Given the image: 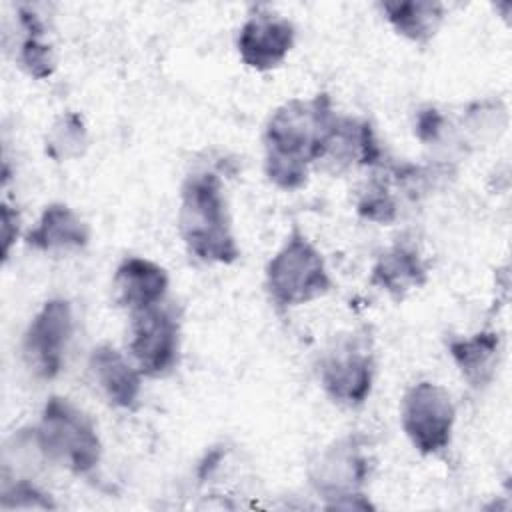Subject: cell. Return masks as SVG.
<instances>
[{
  "label": "cell",
  "instance_id": "5",
  "mask_svg": "<svg viewBox=\"0 0 512 512\" xmlns=\"http://www.w3.org/2000/svg\"><path fill=\"white\" fill-rule=\"evenodd\" d=\"M372 462L360 436L348 434L322 448L308 466V480L330 510H370L364 486Z\"/></svg>",
  "mask_w": 512,
  "mask_h": 512
},
{
  "label": "cell",
  "instance_id": "6",
  "mask_svg": "<svg viewBox=\"0 0 512 512\" xmlns=\"http://www.w3.org/2000/svg\"><path fill=\"white\" fill-rule=\"evenodd\" d=\"M374 376L376 356L366 332L336 336L320 358V386L338 406H362L372 392Z\"/></svg>",
  "mask_w": 512,
  "mask_h": 512
},
{
  "label": "cell",
  "instance_id": "22",
  "mask_svg": "<svg viewBox=\"0 0 512 512\" xmlns=\"http://www.w3.org/2000/svg\"><path fill=\"white\" fill-rule=\"evenodd\" d=\"M446 126H448V118L438 108L428 106L416 114L414 134L424 144H436L444 136Z\"/></svg>",
  "mask_w": 512,
  "mask_h": 512
},
{
  "label": "cell",
  "instance_id": "3",
  "mask_svg": "<svg viewBox=\"0 0 512 512\" xmlns=\"http://www.w3.org/2000/svg\"><path fill=\"white\" fill-rule=\"evenodd\" d=\"M30 430L42 458L74 476H88L100 464L102 442L96 424L64 396H50Z\"/></svg>",
  "mask_w": 512,
  "mask_h": 512
},
{
  "label": "cell",
  "instance_id": "23",
  "mask_svg": "<svg viewBox=\"0 0 512 512\" xmlns=\"http://www.w3.org/2000/svg\"><path fill=\"white\" fill-rule=\"evenodd\" d=\"M2 258L8 260V254H10V246L14 244V240L18 238V224H20V218H18V212L12 210L8 204H2Z\"/></svg>",
  "mask_w": 512,
  "mask_h": 512
},
{
  "label": "cell",
  "instance_id": "9",
  "mask_svg": "<svg viewBox=\"0 0 512 512\" xmlns=\"http://www.w3.org/2000/svg\"><path fill=\"white\" fill-rule=\"evenodd\" d=\"M72 334V304L64 298L46 300L30 318L22 336V358L28 370L42 380L56 378L64 368Z\"/></svg>",
  "mask_w": 512,
  "mask_h": 512
},
{
  "label": "cell",
  "instance_id": "17",
  "mask_svg": "<svg viewBox=\"0 0 512 512\" xmlns=\"http://www.w3.org/2000/svg\"><path fill=\"white\" fill-rule=\"evenodd\" d=\"M378 8L396 34L420 46L438 34L446 18L444 4L432 0H388L380 2Z\"/></svg>",
  "mask_w": 512,
  "mask_h": 512
},
{
  "label": "cell",
  "instance_id": "13",
  "mask_svg": "<svg viewBox=\"0 0 512 512\" xmlns=\"http://www.w3.org/2000/svg\"><path fill=\"white\" fill-rule=\"evenodd\" d=\"M88 370L110 406L120 410H134L138 406L144 376L130 356L102 342L90 352Z\"/></svg>",
  "mask_w": 512,
  "mask_h": 512
},
{
  "label": "cell",
  "instance_id": "14",
  "mask_svg": "<svg viewBox=\"0 0 512 512\" xmlns=\"http://www.w3.org/2000/svg\"><path fill=\"white\" fill-rule=\"evenodd\" d=\"M426 282L428 268L418 248L408 242H396L380 252L370 270V284L394 300H404Z\"/></svg>",
  "mask_w": 512,
  "mask_h": 512
},
{
  "label": "cell",
  "instance_id": "4",
  "mask_svg": "<svg viewBox=\"0 0 512 512\" xmlns=\"http://www.w3.org/2000/svg\"><path fill=\"white\" fill-rule=\"evenodd\" d=\"M264 286L270 302L280 310H288L326 296L334 282L322 252L294 226L268 260Z\"/></svg>",
  "mask_w": 512,
  "mask_h": 512
},
{
  "label": "cell",
  "instance_id": "19",
  "mask_svg": "<svg viewBox=\"0 0 512 512\" xmlns=\"http://www.w3.org/2000/svg\"><path fill=\"white\" fill-rule=\"evenodd\" d=\"M88 142V126L82 114L68 110L52 120L44 138V152L54 162H70L86 154Z\"/></svg>",
  "mask_w": 512,
  "mask_h": 512
},
{
  "label": "cell",
  "instance_id": "18",
  "mask_svg": "<svg viewBox=\"0 0 512 512\" xmlns=\"http://www.w3.org/2000/svg\"><path fill=\"white\" fill-rule=\"evenodd\" d=\"M18 14H20L18 20H20V28L24 30V38L20 40V46L16 52V64L30 78L46 80L56 70L52 44L44 40V36L48 34L46 26L30 6H20Z\"/></svg>",
  "mask_w": 512,
  "mask_h": 512
},
{
  "label": "cell",
  "instance_id": "2",
  "mask_svg": "<svg viewBox=\"0 0 512 512\" xmlns=\"http://www.w3.org/2000/svg\"><path fill=\"white\" fill-rule=\"evenodd\" d=\"M178 232L186 250L204 264H234L240 246L232 230V218L218 174L192 172L180 186Z\"/></svg>",
  "mask_w": 512,
  "mask_h": 512
},
{
  "label": "cell",
  "instance_id": "16",
  "mask_svg": "<svg viewBox=\"0 0 512 512\" xmlns=\"http://www.w3.org/2000/svg\"><path fill=\"white\" fill-rule=\"evenodd\" d=\"M448 354L462 380L482 390L492 384L502 356V336L496 330H482L464 338L448 340Z\"/></svg>",
  "mask_w": 512,
  "mask_h": 512
},
{
  "label": "cell",
  "instance_id": "8",
  "mask_svg": "<svg viewBox=\"0 0 512 512\" xmlns=\"http://www.w3.org/2000/svg\"><path fill=\"white\" fill-rule=\"evenodd\" d=\"M182 328L172 306H156L130 314L128 356L144 378H164L180 360Z\"/></svg>",
  "mask_w": 512,
  "mask_h": 512
},
{
  "label": "cell",
  "instance_id": "10",
  "mask_svg": "<svg viewBox=\"0 0 512 512\" xmlns=\"http://www.w3.org/2000/svg\"><path fill=\"white\" fill-rule=\"evenodd\" d=\"M296 44V26L270 6H254L236 36L240 60L256 70L278 68Z\"/></svg>",
  "mask_w": 512,
  "mask_h": 512
},
{
  "label": "cell",
  "instance_id": "7",
  "mask_svg": "<svg viewBox=\"0 0 512 512\" xmlns=\"http://www.w3.org/2000/svg\"><path fill=\"white\" fill-rule=\"evenodd\" d=\"M456 404L438 382L418 380L406 388L400 400V426L422 456L444 452L454 434Z\"/></svg>",
  "mask_w": 512,
  "mask_h": 512
},
{
  "label": "cell",
  "instance_id": "15",
  "mask_svg": "<svg viewBox=\"0 0 512 512\" xmlns=\"http://www.w3.org/2000/svg\"><path fill=\"white\" fill-rule=\"evenodd\" d=\"M90 242V226L64 202L48 204L36 226L26 234V246L40 252L82 250Z\"/></svg>",
  "mask_w": 512,
  "mask_h": 512
},
{
  "label": "cell",
  "instance_id": "11",
  "mask_svg": "<svg viewBox=\"0 0 512 512\" xmlns=\"http://www.w3.org/2000/svg\"><path fill=\"white\" fill-rule=\"evenodd\" d=\"M382 158V146L366 118L338 116L318 164L332 174H340L356 168H378L384 164Z\"/></svg>",
  "mask_w": 512,
  "mask_h": 512
},
{
  "label": "cell",
  "instance_id": "21",
  "mask_svg": "<svg viewBox=\"0 0 512 512\" xmlns=\"http://www.w3.org/2000/svg\"><path fill=\"white\" fill-rule=\"evenodd\" d=\"M2 510H54L56 504L40 486L28 478H14L2 484L0 492Z\"/></svg>",
  "mask_w": 512,
  "mask_h": 512
},
{
  "label": "cell",
  "instance_id": "12",
  "mask_svg": "<svg viewBox=\"0 0 512 512\" xmlns=\"http://www.w3.org/2000/svg\"><path fill=\"white\" fill-rule=\"evenodd\" d=\"M168 272L142 256H126L112 276V300L128 314L156 306L166 300Z\"/></svg>",
  "mask_w": 512,
  "mask_h": 512
},
{
  "label": "cell",
  "instance_id": "20",
  "mask_svg": "<svg viewBox=\"0 0 512 512\" xmlns=\"http://www.w3.org/2000/svg\"><path fill=\"white\" fill-rule=\"evenodd\" d=\"M356 212L360 218L388 226L398 218V200L392 192L390 180L372 176L362 184L356 198Z\"/></svg>",
  "mask_w": 512,
  "mask_h": 512
},
{
  "label": "cell",
  "instance_id": "1",
  "mask_svg": "<svg viewBox=\"0 0 512 512\" xmlns=\"http://www.w3.org/2000/svg\"><path fill=\"white\" fill-rule=\"evenodd\" d=\"M332 98L318 92L310 98H290L270 114L264 142V174L280 190H300L318 164L326 138L336 122Z\"/></svg>",
  "mask_w": 512,
  "mask_h": 512
}]
</instances>
